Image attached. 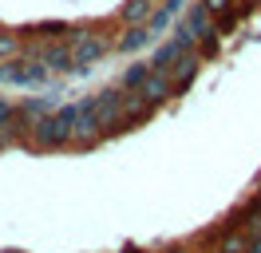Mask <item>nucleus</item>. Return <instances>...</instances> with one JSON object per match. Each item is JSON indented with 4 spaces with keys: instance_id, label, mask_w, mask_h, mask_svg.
<instances>
[{
    "instance_id": "nucleus-16",
    "label": "nucleus",
    "mask_w": 261,
    "mask_h": 253,
    "mask_svg": "<svg viewBox=\"0 0 261 253\" xmlns=\"http://www.w3.org/2000/svg\"><path fill=\"white\" fill-rule=\"evenodd\" d=\"M257 186H261V182H257Z\"/></svg>"
},
{
    "instance_id": "nucleus-11",
    "label": "nucleus",
    "mask_w": 261,
    "mask_h": 253,
    "mask_svg": "<svg viewBox=\"0 0 261 253\" xmlns=\"http://www.w3.org/2000/svg\"><path fill=\"white\" fill-rule=\"evenodd\" d=\"M186 24H190V28L198 32V40H202V36H210V32H214V16L206 12L202 4H194V8L186 12Z\"/></svg>"
},
{
    "instance_id": "nucleus-4",
    "label": "nucleus",
    "mask_w": 261,
    "mask_h": 253,
    "mask_svg": "<svg viewBox=\"0 0 261 253\" xmlns=\"http://www.w3.org/2000/svg\"><path fill=\"white\" fill-rule=\"evenodd\" d=\"M28 47H32V60H40L48 71H71V67H75V63H71V44H67V40H44V44L28 40Z\"/></svg>"
},
{
    "instance_id": "nucleus-1",
    "label": "nucleus",
    "mask_w": 261,
    "mask_h": 253,
    "mask_svg": "<svg viewBox=\"0 0 261 253\" xmlns=\"http://www.w3.org/2000/svg\"><path fill=\"white\" fill-rule=\"evenodd\" d=\"M67 44H71V63L80 67V71H87V67H95L107 52H111V40L103 36V32L95 28H71V36H67Z\"/></svg>"
},
{
    "instance_id": "nucleus-2",
    "label": "nucleus",
    "mask_w": 261,
    "mask_h": 253,
    "mask_svg": "<svg viewBox=\"0 0 261 253\" xmlns=\"http://www.w3.org/2000/svg\"><path fill=\"white\" fill-rule=\"evenodd\" d=\"M28 146H32V150H60V146H71V123H67L64 115H44V119L32 127Z\"/></svg>"
},
{
    "instance_id": "nucleus-6",
    "label": "nucleus",
    "mask_w": 261,
    "mask_h": 253,
    "mask_svg": "<svg viewBox=\"0 0 261 253\" xmlns=\"http://www.w3.org/2000/svg\"><path fill=\"white\" fill-rule=\"evenodd\" d=\"M119 107H123V123H147L150 115H154V107L143 99V91H130V87H123Z\"/></svg>"
},
{
    "instance_id": "nucleus-3",
    "label": "nucleus",
    "mask_w": 261,
    "mask_h": 253,
    "mask_svg": "<svg viewBox=\"0 0 261 253\" xmlns=\"http://www.w3.org/2000/svg\"><path fill=\"white\" fill-rule=\"evenodd\" d=\"M119 95H123V87H107V91H95L87 95V103H91V111H95V119L103 131H123V107H119Z\"/></svg>"
},
{
    "instance_id": "nucleus-10",
    "label": "nucleus",
    "mask_w": 261,
    "mask_h": 253,
    "mask_svg": "<svg viewBox=\"0 0 261 253\" xmlns=\"http://www.w3.org/2000/svg\"><path fill=\"white\" fill-rule=\"evenodd\" d=\"M147 40H150L147 28H130L127 24V32L115 40V47H119V52H139V47H147Z\"/></svg>"
},
{
    "instance_id": "nucleus-15",
    "label": "nucleus",
    "mask_w": 261,
    "mask_h": 253,
    "mask_svg": "<svg viewBox=\"0 0 261 253\" xmlns=\"http://www.w3.org/2000/svg\"><path fill=\"white\" fill-rule=\"evenodd\" d=\"M12 115H16V107H12V103H8V99H0V127L8 123V119H12Z\"/></svg>"
},
{
    "instance_id": "nucleus-7",
    "label": "nucleus",
    "mask_w": 261,
    "mask_h": 253,
    "mask_svg": "<svg viewBox=\"0 0 261 253\" xmlns=\"http://www.w3.org/2000/svg\"><path fill=\"white\" fill-rule=\"evenodd\" d=\"M139 91H143V99H147L150 107H159V103H166V99L174 95V83H170L166 71H154V67H150V75L143 79V87H139Z\"/></svg>"
},
{
    "instance_id": "nucleus-5",
    "label": "nucleus",
    "mask_w": 261,
    "mask_h": 253,
    "mask_svg": "<svg viewBox=\"0 0 261 253\" xmlns=\"http://www.w3.org/2000/svg\"><path fill=\"white\" fill-rule=\"evenodd\" d=\"M198 63H202V56H198V47H190V52H182L178 60L166 67V75H170V83H174V91H186V87L194 83Z\"/></svg>"
},
{
    "instance_id": "nucleus-14",
    "label": "nucleus",
    "mask_w": 261,
    "mask_h": 253,
    "mask_svg": "<svg viewBox=\"0 0 261 253\" xmlns=\"http://www.w3.org/2000/svg\"><path fill=\"white\" fill-rule=\"evenodd\" d=\"M229 4H233V0H202V8H206L210 16H222V12L229 8Z\"/></svg>"
},
{
    "instance_id": "nucleus-8",
    "label": "nucleus",
    "mask_w": 261,
    "mask_h": 253,
    "mask_svg": "<svg viewBox=\"0 0 261 253\" xmlns=\"http://www.w3.org/2000/svg\"><path fill=\"white\" fill-rule=\"evenodd\" d=\"M218 245H214V253H249V237L242 234V230H218V237H214Z\"/></svg>"
},
{
    "instance_id": "nucleus-9",
    "label": "nucleus",
    "mask_w": 261,
    "mask_h": 253,
    "mask_svg": "<svg viewBox=\"0 0 261 253\" xmlns=\"http://www.w3.org/2000/svg\"><path fill=\"white\" fill-rule=\"evenodd\" d=\"M123 20H127L130 28H143V24H147L150 16H154V0H127V4H123Z\"/></svg>"
},
{
    "instance_id": "nucleus-13",
    "label": "nucleus",
    "mask_w": 261,
    "mask_h": 253,
    "mask_svg": "<svg viewBox=\"0 0 261 253\" xmlns=\"http://www.w3.org/2000/svg\"><path fill=\"white\" fill-rule=\"evenodd\" d=\"M150 75V63H135V67H127V75H123V83H127L130 91H139L143 87V79Z\"/></svg>"
},
{
    "instance_id": "nucleus-12",
    "label": "nucleus",
    "mask_w": 261,
    "mask_h": 253,
    "mask_svg": "<svg viewBox=\"0 0 261 253\" xmlns=\"http://www.w3.org/2000/svg\"><path fill=\"white\" fill-rule=\"evenodd\" d=\"M20 52H24V44H20L16 36L12 32H0V63H12Z\"/></svg>"
}]
</instances>
